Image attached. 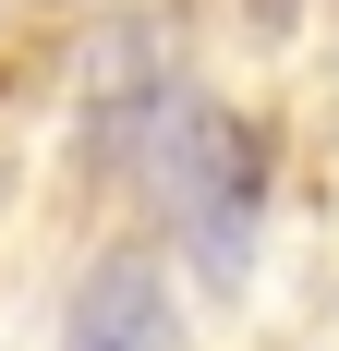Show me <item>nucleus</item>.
Wrapping results in <instances>:
<instances>
[{
    "label": "nucleus",
    "instance_id": "2",
    "mask_svg": "<svg viewBox=\"0 0 339 351\" xmlns=\"http://www.w3.org/2000/svg\"><path fill=\"white\" fill-rule=\"evenodd\" d=\"M61 351H182V315H170V279L145 254H109L97 279L73 291V327Z\"/></svg>",
    "mask_w": 339,
    "mask_h": 351
},
{
    "label": "nucleus",
    "instance_id": "1",
    "mask_svg": "<svg viewBox=\"0 0 339 351\" xmlns=\"http://www.w3.org/2000/svg\"><path fill=\"white\" fill-rule=\"evenodd\" d=\"M145 158H158V194L182 218V243L218 291L255 267V218H267V145L242 134L218 97H158L145 109Z\"/></svg>",
    "mask_w": 339,
    "mask_h": 351
}]
</instances>
